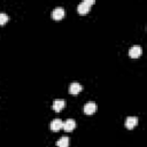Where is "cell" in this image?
I'll return each instance as SVG.
<instances>
[{
  "mask_svg": "<svg viewBox=\"0 0 147 147\" xmlns=\"http://www.w3.org/2000/svg\"><path fill=\"white\" fill-rule=\"evenodd\" d=\"M94 2H95L94 0H86V1L80 2V3L78 5V7H77L78 13H79L80 15H85V14H87V13L90 11V9H91V6L94 5Z\"/></svg>",
  "mask_w": 147,
  "mask_h": 147,
  "instance_id": "1",
  "label": "cell"
},
{
  "mask_svg": "<svg viewBox=\"0 0 147 147\" xmlns=\"http://www.w3.org/2000/svg\"><path fill=\"white\" fill-rule=\"evenodd\" d=\"M64 15H65V10H64L62 7H56V8H54L53 11H52V18L55 20V21L62 20V18L64 17Z\"/></svg>",
  "mask_w": 147,
  "mask_h": 147,
  "instance_id": "2",
  "label": "cell"
},
{
  "mask_svg": "<svg viewBox=\"0 0 147 147\" xmlns=\"http://www.w3.org/2000/svg\"><path fill=\"white\" fill-rule=\"evenodd\" d=\"M141 54H142V48L140 46H138V45L132 46L130 48V51H129V56L132 57V59H138V57L141 56Z\"/></svg>",
  "mask_w": 147,
  "mask_h": 147,
  "instance_id": "3",
  "label": "cell"
},
{
  "mask_svg": "<svg viewBox=\"0 0 147 147\" xmlns=\"http://www.w3.org/2000/svg\"><path fill=\"white\" fill-rule=\"evenodd\" d=\"M65 101L64 100H62V99H55L54 101H53V106H52V108H53V110L54 111H56V113H59V111H61L64 107H65Z\"/></svg>",
  "mask_w": 147,
  "mask_h": 147,
  "instance_id": "4",
  "label": "cell"
},
{
  "mask_svg": "<svg viewBox=\"0 0 147 147\" xmlns=\"http://www.w3.org/2000/svg\"><path fill=\"white\" fill-rule=\"evenodd\" d=\"M82 90H83V86L79 83H77V82L71 83L70 86H69V93L70 94H74V95H77Z\"/></svg>",
  "mask_w": 147,
  "mask_h": 147,
  "instance_id": "5",
  "label": "cell"
},
{
  "mask_svg": "<svg viewBox=\"0 0 147 147\" xmlns=\"http://www.w3.org/2000/svg\"><path fill=\"white\" fill-rule=\"evenodd\" d=\"M137 124H138V117H136V116H129L125 119V126L129 130H132Z\"/></svg>",
  "mask_w": 147,
  "mask_h": 147,
  "instance_id": "6",
  "label": "cell"
},
{
  "mask_svg": "<svg viewBox=\"0 0 147 147\" xmlns=\"http://www.w3.org/2000/svg\"><path fill=\"white\" fill-rule=\"evenodd\" d=\"M62 126H63V122L60 118H55V119H53L51 122V130L54 131V132L60 131L62 129Z\"/></svg>",
  "mask_w": 147,
  "mask_h": 147,
  "instance_id": "7",
  "label": "cell"
},
{
  "mask_svg": "<svg viewBox=\"0 0 147 147\" xmlns=\"http://www.w3.org/2000/svg\"><path fill=\"white\" fill-rule=\"evenodd\" d=\"M75 127H76V122H75V119H72V118L67 119V121L63 123V126H62V129H64V131H67V132L72 131Z\"/></svg>",
  "mask_w": 147,
  "mask_h": 147,
  "instance_id": "8",
  "label": "cell"
},
{
  "mask_svg": "<svg viewBox=\"0 0 147 147\" xmlns=\"http://www.w3.org/2000/svg\"><path fill=\"white\" fill-rule=\"evenodd\" d=\"M95 110H96V105L94 102H87L84 106V113L86 115H92L95 113Z\"/></svg>",
  "mask_w": 147,
  "mask_h": 147,
  "instance_id": "9",
  "label": "cell"
},
{
  "mask_svg": "<svg viewBox=\"0 0 147 147\" xmlns=\"http://www.w3.org/2000/svg\"><path fill=\"white\" fill-rule=\"evenodd\" d=\"M57 147H69V138L68 137H62L56 141Z\"/></svg>",
  "mask_w": 147,
  "mask_h": 147,
  "instance_id": "10",
  "label": "cell"
},
{
  "mask_svg": "<svg viewBox=\"0 0 147 147\" xmlns=\"http://www.w3.org/2000/svg\"><path fill=\"white\" fill-rule=\"evenodd\" d=\"M9 21V16L6 13H0V25L6 24Z\"/></svg>",
  "mask_w": 147,
  "mask_h": 147,
  "instance_id": "11",
  "label": "cell"
}]
</instances>
